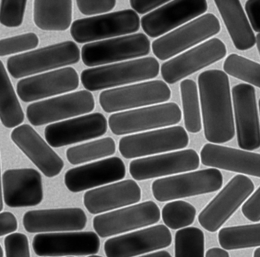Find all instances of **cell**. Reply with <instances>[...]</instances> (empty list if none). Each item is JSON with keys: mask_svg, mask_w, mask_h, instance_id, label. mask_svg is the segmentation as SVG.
Returning <instances> with one entry per match:
<instances>
[{"mask_svg": "<svg viewBox=\"0 0 260 257\" xmlns=\"http://www.w3.org/2000/svg\"><path fill=\"white\" fill-rule=\"evenodd\" d=\"M204 132L212 144H223L235 135L229 78L223 71L210 69L198 78Z\"/></svg>", "mask_w": 260, "mask_h": 257, "instance_id": "cell-1", "label": "cell"}, {"mask_svg": "<svg viewBox=\"0 0 260 257\" xmlns=\"http://www.w3.org/2000/svg\"><path fill=\"white\" fill-rule=\"evenodd\" d=\"M159 72V64L155 58H141L84 70L81 82L87 91H96L154 79Z\"/></svg>", "mask_w": 260, "mask_h": 257, "instance_id": "cell-2", "label": "cell"}, {"mask_svg": "<svg viewBox=\"0 0 260 257\" xmlns=\"http://www.w3.org/2000/svg\"><path fill=\"white\" fill-rule=\"evenodd\" d=\"M80 50L74 41H68L9 58L7 69L15 79L77 63Z\"/></svg>", "mask_w": 260, "mask_h": 257, "instance_id": "cell-3", "label": "cell"}, {"mask_svg": "<svg viewBox=\"0 0 260 257\" xmlns=\"http://www.w3.org/2000/svg\"><path fill=\"white\" fill-rule=\"evenodd\" d=\"M223 175L216 168H208L160 178L152 183L153 197L159 202L214 193L223 186Z\"/></svg>", "mask_w": 260, "mask_h": 257, "instance_id": "cell-4", "label": "cell"}, {"mask_svg": "<svg viewBox=\"0 0 260 257\" xmlns=\"http://www.w3.org/2000/svg\"><path fill=\"white\" fill-rule=\"evenodd\" d=\"M140 24L139 15L132 9H125L76 20L71 25V33L76 42L85 44L135 33Z\"/></svg>", "mask_w": 260, "mask_h": 257, "instance_id": "cell-5", "label": "cell"}, {"mask_svg": "<svg viewBox=\"0 0 260 257\" xmlns=\"http://www.w3.org/2000/svg\"><path fill=\"white\" fill-rule=\"evenodd\" d=\"M182 120V111L177 103H162L132 111L117 113L109 118V126L116 135L167 127Z\"/></svg>", "mask_w": 260, "mask_h": 257, "instance_id": "cell-6", "label": "cell"}, {"mask_svg": "<svg viewBox=\"0 0 260 257\" xmlns=\"http://www.w3.org/2000/svg\"><path fill=\"white\" fill-rule=\"evenodd\" d=\"M220 29L218 18L214 14H205L155 40L152 43L153 54L160 60H167L217 34Z\"/></svg>", "mask_w": 260, "mask_h": 257, "instance_id": "cell-7", "label": "cell"}, {"mask_svg": "<svg viewBox=\"0 0 260 257\" xmlns=\"http://www.w3.org/2000/svg\"><path fill=\"white\" fill-rule=\"evenodd\" d=\"M254 187L248 176H234L201 211L198 217L199 224L209 232L218 231L252 194Z\"/></svg>", "mask_w": 260, "mask_h": 257, "instance_id": "cell-8", "label": "cell"}, {"mask_svg": "<svg viewBox=\"0 0 260 257\" xmlns=\"http://www.w3.org/2000/svg\"><path fill=\"white\" fill-rule=\"evenodd\" d=\"M150 51V40L140 33L86 44L81 56L86 66L95 67L145 56Z\"/></svg>", "mask_w": 260, "mask_h": 257, "instance_id": "cell-9", "label": "cell"}, {"mask_svg": "<svg viewBox=\"0 0 260 257\" xmlns=\"http://www.w3.org/2000/svg\"><path fill=\"white\" fill-rule=\"evenodd\" d=\"M171 97V90L160 80L103 91L100 103L106 113L118 112L147 105L164 103Z\"/></svg>", "mask_w": 260, "mask_h": 257, "instance_id": "cell-10", "label": "cell"}, {"mask_svg": "<svg viewBox=\"0 0 260 257\" xmlns=\"http://www.w3.org/2000/svg\"><path fill=\"white\" fill-rule=\"evenodd\" d=\"M188 143L189 138L183 127L171 126L122 137L119 152L126 159H132L185 149Z\"/></svg>", "mask_w": 260, "mask_h": 257, "instance_id": "cell-11", "label": "cell"}, {"mask_svg": "<svg viewBox=\"0 0 260 257\" xmlns=\"http://www.w3.org/2000/svg\"><path fill=\"white\" fill-rule=\"evenodd\" d=\"M95 109V100L87 90L31 103L27 107L28 121L39 126L64 119L89 114Z\"/></svg>", "mask_w": 260, "mask_h": 257, "instance_id": "cell-12", "label": "cell"}, {"mask_svg": "<svg viewBox=\"0 0 260 257\" xmlns=\"http://www.w3.org/2000/svg\"><path fill=\"white\" fill-rule=\"evenodd\" d=\"M100 245V237L92 231L42 233L32 241L34 252L42 257L95 255Z\"/></svg>", "mask_w": 260, "mask_h": 257, "instance_id": "cell-13", "label": "cell"}, {"mask_svg": "<svg viewBox=\"0 0 260 257\" xmlns=\"http://www.w3.org/2000/svg\"><path fill=\"white\" fill-rule=\"evenodd\" d=\"M159 219L158 205L153 201H147L95 216L93 228L99 237L105 238L154 225Z\"/></svg>", "mask_w": 260, "mask_h": 257, "instance_id": "cell-14", "label": "cell"}, {"mask_svg": "<svg viewBox=\"0 0 260 257\" xmlns=\"http://www.w3.org/2000/svg\"><path fill=\"white\" fill-rule=\"evenodd\" d=\"M226 55V47L223 41L212 38L164 62L161 75L167 83L175 84L220 60Z\"/></svg>", "mask_w": 260, "mask_h": 257, "instance_id": "cell-15", "label": "cell"}, {"mask_svg": "<svg viewBox=\"0 0 260 257\" xmlns=\"http://www.w3.org/2000/svg\"><path fill=\"white\" fill-rule=\"evenodd\" d=\"M233 103L239 147L254 151L260 148V123L255 88L238 84L232 88Z\"/></svg>", "mask_w": 260, "mask_h": 257, "instance_id": "cell-16", "label": "cell"}, {"mask_svg": "<svg viewBox=\"0 0 260 257\" xmlns=\"http://www.w3.org/2000/svg\"><path fill=\"white\" fill-rule=\"evenodd\" d=\"M172 240L167 226L155 225L109 239L104 243L105 253L107 257H134L168 247Z\"/></svg>", "mask_w": 260, "mask_h": 257, "instance_id": "cell-17", "label": "cell"}, {"mask_svg": "<svg viewBox=\"0 0 260 257\" xmlns=\"http://www.w3.org/2000/svg\"><path fill=\"white\" fill-rule=\"evenodd\" d=\"M107 129L105 116L93 113L48 125L45 136L50 146L60 148L103 136Z\"/></svg>", "mask_w": 260, "mask_h": 257, "instance_id": "cell-18", "label": "cell"}, {"mask_svg": "<svg viewBox=\"0 0 260 257\" xmlns=\"http://www.w3.org/2000/svg\"><path fill=\"white\" fill-rule=\"evenodd\" d=\"M199 164L197 152L194 149H185L134 160L129 165V171L136 180H146L194 170Z\"/></svg>", "mask_w": 260, "mask_h": 257, "instance_id": "cell-19", "label": "cell"}, {"mask_svg": "<svg viewBox=\"0 0 260 257\" xmlns=\"http://www.w3.org/2000/svg\"><path fill=\"white\" fill-rule=\"evenodd\" d=\"M208 3L205 0L171 1L141 18L144 31L156 38L205 13Z\"/></svg>", "mask_w": 260, "mask_h": 257, "instance_id": "cell-20", "label": "cell"}, {"mask_svg": "<svg viewBox=\"0 0 260 257\" xmlns=\"http://www.w3.org/2000/svg\"><path fill=\"white\" fill-rule=\"evenodd\" d=\"M79 85L77 71L67 67L22 79L18 83L17 93L22 101L28 103L74 91Z\"/></svg>", "mask_w": 260, "mask_h": 257, "instance_id": "cell-21", "label": "cell"}, {"mask_svg": "<svg viewBox=\"0 0 260 257\" xmlns=\"http://www.w3.org/2000/svg\"><path fill=\"white\" fill-rule=\"evenodd\" d=\"M126 167L118 157H112L70 169L64 176L67 188L72 193L100 187L124 179Z\"/></svg>", "mask_w": 260, "mask_h": 257, "instance_id": "cell-22", "label": "cell"}, {"mask_svg": "<svg viewBox=\"0 0 260 257\" xmlns=\"http://www.w3.org/2000/svg\"><path fill=\"white\" fill-rule=\"evenodd\" d=\"M6 205L11 208L32 207L43 200L42 175L36 169H10L3 175Z\"/></svg>", "mask_w": 260, "mask_h": 257, "instance_id": "cell-23", "label": "cell"}, {"mask_svg": "<svg viewBox=\"0 0 260 257\" xmlns=\"http://www.w3.org/2000/svg\"><path fill=\"white\" fill-rule=\"evenodd\" d=\"M11 138L47 177L60 174L64 162L31 126H17L12 132Z\"/></svg>", "mask_w": 260, "mask_h": 257, "instance_id": "cell-24", "label": "cell"}, {"mask_svg": "<svg viewBox=\"0 0 260 257\" xmlns=\"http://www.w3.org/2000/svg\"><path fill=\"white\" fill-rule=\"evenodd\" d=\"M86 224L87 216L80 208L32 210L23 217L24 228L28 233L82 231Z\"/></svg>", "mask_w": 260, "mask_h": 257, "instance_id": "cell-25", "label": "cell"}, {"mask_svg": "<svg viewBox=\"0 0 260 257\" xmlns=\"http://www.w3.org/2000/svg\"><path fill=\"white\" fill-rule=\"evenodd\" d=\"M200 157L207 167L260 178V154L208 143L201 150Z\"/></svg>", "mask_w": 260, "mask_h": 257, "instance_id": "cell-26", "label": "cell"}, {"mask_svg": "<svg viewBox=\"0 0 260 257\" xmlns=\"http://www.w3.org/2000/svg\"><path fill=\"white\" fill-rule=\"evenodd\" d=\"M141 199V189L133 179H125L86 192L83 202L92 214L106 212L138 203Z\"/></svg>", "mask_w": 260, "mask_h": 257, "instance_id": "cell-27", "label": "cell"}, {"mask_svg": "<svg viewBox=\"0 0 260 257\" xmlns=\"http://www.w3.org/2000/svg\"><path fill=\"white\" fill-rule=\"evenodd\" d=\"M214 3L221 15L234 47L239 50L252 48L255 44V36L240 2L216 0Z\"/></svg>", "mask_w": 260, "mask_h": 257, "instance_id": "cell-28", "label": "cell"}, {"mask_svg": "<svg viewBox=\"0 0 260 257\" xmlns=\"http://www.w3.org/2000/svg\"><path fill=\"white\" fill-rule=\"evenodd\" d=\"M34 22L43 30L63 31L71 25L73 19V2L34 1Z\"/></svg>", "mask_w": 260, "mask_h": 257, "instance_id": "cell-29", "label": "cell"}, {"mask_svg": "<svg viewBox=\"0 0 260 257\" xmlns=\"http://www.w3.org/2000/svg\"><path fill=\"white\" fill-rule=\"evenodd\" d=\"M25 114L18 100L10 77L0 60V120L8 129L22 124Z\"/></svg>", "mask_w": 260, "mask_h": 257, "instance_id": "cell-30", "label": "cell"}, {"mask_svg": "<svg viewBox=\"0 0 260 257\" xmlns=\"http://www.w3.org/2000/svg\"><path fill=\"white\" fill-rule=\"evenodd\" d=\"M218 241L225 250L260 246V223L222 228Z\"/></svg>", "mask_w": 260, "mask_h": 257, "instance_id": "cell-31", "label": "cell"}, {"mask_svg": "<svg viewBox=\"0 0 260 257\" xmlns=\"http://www.w3.org/2000/svg\"><path fill=\"white\" fill-rule=\"evenodd\" d=\"M115 140L111 137H106L69 148L67 150L66 155L71 164L77 165L111 156L115 153Z\"/></svg>", "mask_w": 260, "mask_h": 257, "instance_id": "cell-32", "label": "cell"}, {"mask_svg": "<svg viewBox=\"0 0 260 257\" xmlns=\"http://www.w3.org/2000/svg\"><path fill=\"white\" fill-rule=\"evenodd\" d=\"M180 91L185 129L191 133H198L202 130V125L196 82L188 79L182 81Z\"/></svg>", "mask_w": 260, "mask_h": 257, "instance_id": "cell-33", "label": "cell"}, {"mask_svg": "<svg viewBox=\"0 0 260 257\" xmlns=\"http://www.w3.org/2000/svg\"><path fill=\"white\" fill-rule=\"evenodd\" d=\"M175 257H205V235L196 227L179 230L175 236Z\"/></svg>", "mask_w": 260, "mask_h": 257, "instance_id": "cell-34", "label": "cell"}, {"mask_svg": "<svg viewBox=\"0 0 260 257\" xmlns=\"http://www.w3.org/2000/svg\"><path fill=\"white\" fill-rule=\"evenodd\" d=\"M223 68L226 74L260 88V64L232 53L225 59Z\"/></svg>", "mask_w": 260, "mask_h": 257, "instance_id": "cell-35", "label": "cell"}, {"mask_svg": "<svg viewBox=\"0 0 260 257\" xmlns=\"http://www.w3.org/2000/svg\"><path fill=\"white\" fill-rule=\"evenodd\" d=\"M196 217V208L185 201L168 202L162 210V221L170 229L180 230L187 228L194 223Z\"/></svg>", "mask_w": 260, "mask_h": 257, "instance_id": "cell-36", "label": "cell"}, {"mask_svg": "<svg viewBox=\"0 0 260 257\" xmlns=\"http://www.w3.org/2000/svg\"><path fill=\"white\" fill-rule=\"evenodd\" d=\"M39 36L34 33H27L0 40V56H8L32 50L39 46Z\"/></svg>", "mask_w": 260, "mask_h": 257, "instance_id": "cell-37", "label": "cell"}, {"mask_svg": "<svg viewBox=\"0 0 260 257\" xmlns=\"http://www.w3.org/2000/svg\"><path fill=\"white\" fill-rule=\"evenodd\" d=\"M26 0H4L0 5V23L7 27H18L23 22Z\"/></svg>", "mask_w": 260, "mask_h": 257, "instance_id": "cell-38", "label": "cell"}, {"mask_svg": "<svg viewBox=\"0 0 260 257\" xmlns=\"http://www.w3.org/2000/svg\"><path fill=\"white\" fill-rule=\"evenodd\" d=\"M6 256L31 257L28 237L22 233H13L4 240Z\"/></svg>", "mask_w": 260, "mask_h": 257, "instance_id": "cell-39", "label": "cell"}, {"mask_svg": "<svg viewBox=\"0 0 260 257\" xmlns=\"http://www.w3.org/2000/svg\"><path fill=\"white\" fill-rule=\"evenodd\" d=\"M77 7L84 15H98L110 12L116 6V1H83L77 0Z\"/></svg>", "mask_w": 260, "mask_h": 257, "instance_id": "cell-40", "label": "cell"}, {"mask_svg": "<svg viewBox=\"0 0 260 257\" xmlns=\"http://www.w3.org/2000/svg\"><path fill=\"white\" fill-rule=\"evenodd\" d=\"M243 215L252 222L260 221V187L242 206Z\"/></svg>", "mask_w": 260, "mask_h": 257, "instance_id": "cell-41", "label": "cell"}, {"mask_svg": "<svg viewBox=\"0 0 260 257\" xmlns=\"http://www.w3.org/2000/svg\"><path fill=\"white\" fill-rule=\"evenodd\" d=\"M245 9L251 27L255 32L260 33V0H249L246 2Z\"/></svg>", "mask_w": 260, "mask_h": 257, "instance_id": "cell-42", "label": "cell"}, {"mask_svg": "<svg viewBox=\"0 0 260 257\" xmlns=\"http://www.w3.org/2000/svg\"><path fill=\"white\" fill-rule=\"evenodd\" d=\"M167 3V0H132L130 5L136 13L144 15Z\"/></svg>", "mask_w": 260, "mask_h": 257, "instance_id": "cell-43", "label": "cell"}, {"mask_svg": "<svg viewBox=\"0 0 260 257\" xmlns=\"http://www.w3.org/2000/svg\"><path fill=\"white\" fill-rule=\"evenodd\" d=\"M18 229L16 216L10 211L0 213V237L12 234Z\"/></svg>", "mask_w": 260, "mask_h": 257, "instance_id": "cell-44", "label": "cell"}, {"mask_svg": "<svg viewBox=\"0 0 260 257\" xmlns=\"http://www.w3.org/2000/svg\"><path fill=\"white\" fill-rule=\"evenodd\" d=\"M205 257H230V255L225 249L213 247L207 251Z\"/></svg>", "mask_w": 260, "mask_h": 257, "instance_id": "cell-45", "label": "cell"}, {"mask_svg": "<svg viewBox=\"0 0 260 257\" xmlns=\"http://www.w3.org/2000/svg\"><path fill=\"white\" fill-rule=\"evenodd\" d=\"M139 257H172L170 252L166 250L158 251L153 253L147 254V255H141Z\"/></svg>", "mask_w": 260, "mask_h": 257, "instance_id": "cell-46", "label": "cell"}, {"mask_svg": "<svg viewBox=\"0 0 260 257\" xmlns=\"http://www.w3.org/2000/svg\"><path fill=\"white\" fill-rule=\"evenodd\" d=\"M4 209V199H3L2 186H1V167H0V211Z\"/></svg>", "mask_w": 260, "mask_h": 257, "instance_id": "cell-47", "label": "cell"}, {"mask_svg": "<svg viewBox=\"0 0 260 257\" xmlns=\"http://www.w3.org/2000/svg\"><path fill=\"white\" fill-rule=\"evenodd\" d=\"M255 43H256L257 49H258V53H259L260 56V33H258L256 36H255Z\"/></svg>", "mask_w": 260, "mask_h": 257, "instance_id": "cell-48", "label": "cell"}, {"mask_svg": "<svg viewBox=\"0 0 260 257\" xmlns=\"http://www.w3.org/2000/svg\"><path fill=\"white\" fill-rule=\"evenodd\" d=\"M253 257H260V247L254 251Z\"/></svg>", "mask_w": 260, "mask_h": 257, "instance_id": "cell-49", "label": "cell"}, {"mask_svg": "<svg viewBox=\"0 0 260 257\" xmlns=\"http://www.w3.org/2000/svg\"><path fill=\"white\" fill-rule=\"evenodd\" d=\"M0 257H4V249H3L1 245H0Z\"/></svg>", "mask_w": 260, "mask_h": 257, "instance_id": "cell-50", "label": "cell"}, {"mask_svg": "<svg viewBox=\"0 0 260 257\" xmlns=\"http://www.w3.org/2000/svg\"><path fill=\"white\" fill-rule=\"evenodd\" d=\"M87 257H103V256H101V255H89V256H87Z\"/></svg>", "mask_w": 260, "mask_h": 257, "instance_id": "cell-51", "label": "cell"}, {"mask_svg": "<svg viewBox=\"0 0 260 257\" xmlns=\"http://www.w3.org/2000/svg\"><path fill=\"white\" fill-rule=\"evenodd\" d=\"M258 108H259V114H260V99L258 100Z\"/></svg>", "mask_w": 260, "mask_h": 257, "instance_id": "cell-52", "label": "cell"}, {"mask_svg": "<svg viewBox=\"0 0 260 257\" xmlns=\"http://www.w3.org/2000/svg\"><path fill=\"white\" fill-rule=\"evenodd\" d=\"M68 257H74V256H68Z\"/></svg>", "mask_w": 260, "mask_h": 257, "instance_id": "cell-53", "label": "cell"}]
</instances>
